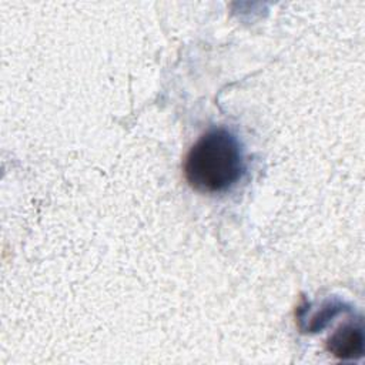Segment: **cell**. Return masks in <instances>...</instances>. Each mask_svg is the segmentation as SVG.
<instances>
[{"label": "cell", "mask_w": 365, "mask_h": 365, "mask_svg": "<svg viewBox=\"0 0 365 365\" xmlns=\"http://www.w3.org/2000/svg\"><path fill=\"white\" fill-rule=\"evenodd\" d=\"M244 173V157L238 140L224 128H214L190 148L184 174L188 184L201 192H222Z\"/></svg>", "instance_id": "cell-1"}, {"label": "cell", "mask_w": 365, "mask_h": 365, "mask_svg": "<svg viewBox=\"0 0 365 365\" xmlns=\"http://www.w3.org/2000/svg\"><path fill=\"white\" fill-rule=\"evenodd\" d=\"M328 349L335 356L342 359L361 356L364 349V336L361 328L354 325L342 327L328 339Z\"/></svg>", "instance_id": "cell-2"}]
</instances>
